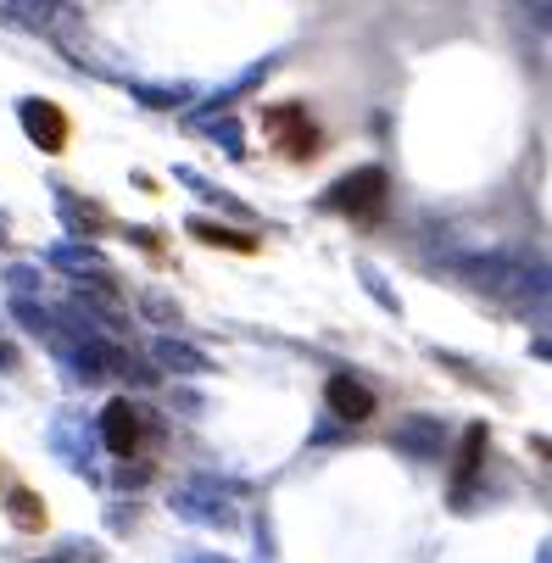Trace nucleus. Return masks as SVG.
I'll return each mask as SVG.
<instances>
[{
	"label": "nucleus",
	"mask_w": 552,
	"mask_h": 563,
	"mask_svg": "<svg viewBox=\"0 0 552 563\" xmlns=\"http://www.w3.org/2000/svg\"><path fill=\"white\" fill-rule=\"evenodd\" d=\"M481 452H486V424L468 430V435H463V446H457V457H452V479H457V486L481 468Z\"/></svg>",
	"instance_id": "6e6552de"
},
{
	"label": "nucleus",
	"mask_w": 552,
	"mask_h": 563,
	"mask_svg": "<svg viewBox=\"0 0 552 563\" xmlns=\"http://www.w3.org/2000/svg\"><path fill=\"white\" fill-rule=\"evenodd\" d=\"M179 563H229V558H218V552H185Z\"/></svg>",
	"instance_id": "9d476101"
},
{
	"label": "nucleus",
	"mask_w": 552,
	"mask_h": 563,
	"mask_svg": "<svg viewBox=\"0 0 552 563\" xmlns=\"http://www.w3.org/2000/svg\"><path fill=\"white\" fill-rule=\"evenodd\" d=\"M23 129H29V140H34L40 151H51V156H62V151H67V134H73V123H67V112H62L56 101H23Z\"/></svg>",
	"instance_id": "7ed1b4c3"
},
{
	"label": "nucleus",
	"mask_w": 552,
	"mask_h": 563,
	"mask_svg": "<svg viewBox=\"0 0 552 563\" xmlns=\"http://www.w3.org/2000/svg\"><path fill=\"white\" fill-rule=\"evenodd\" d=\"M45 563H107V558H101V547H90V541H85V547L67 541V547H62L56 558H45Z\"/></svg>",
	"instance_id": "1a4fd4ad"
},
{
	"label": "nucleus",
	"mask_w": 552,
	"mask_h": 563,
	"mask_svg": "<svg viewBox=\"0 0 552 563\" xmlns=\"http://www.w3.org/2000/svg\"><path fill=\"white\" fill-rule=\"evenodd\" d=\"M190 234H196V240H207V246L241 252V257H252V252H257V240H252V234H241V229H223V223H207V218H190Z\"/></svg>",
	"instance_id": "423d86ee"
},
{
	"label": "nucleus",
	"mask_w": 552,
	"mask_h": 563,
	"mask_svg": "<svg viewBox=\"0 0 552 563\" xmlns=\"http://www.w3.org/2000/svg\"><path fill=\"white\" fill-rule=\"evenodd\" d=\"M263 134L274 140V151L285 156V163H312L319 156V123L307 118V107L296 101H279V107H263Z\"/></svg>",
	"instance_id": "f257e3e1"
},
{
	"label": "nucleus",
	"mask_w": 552,
	"mask_h": 563,
	"mask_svg": "<svg viewBox=\"0 0 552 563\" xmlns=\"http://www.w3.org/2000/svg\"><path fill=\"white\" fill-rule=\"evenodd\" d=\"M101 441L107 452L129 457L140 446V408H129V401H107V413H101Z\"/></svg>",
	"instance_id": "39448f33"
},
{
	"label": "nucleus",
	"mask_w": 552,
	"mask_h": 563,
	"mask_svg": "<svg viewBox=\"0 0 552 563\" xmlns=\"http://www.w3.org/2000/svg\"><path fill=\"white\" fill-rule=\"evenodd\" d=\"M7 514H12V525H18V530H45V497H40V492H29V486H12Z\"/></svg>",
	"instance_id": "0eeeda50"
},
{
	"label": "nucleus",
	"mask_w": 552,
	"mask_h": 563,
	"mask_svg": "<svg viewBox=\"0 0 552 563\" xmlns=\"http://www.w3.org/2000/svg\"><path fill=\"white\" fill-rule=\"evenodd\" d=\"M385 168H357V174H346V179H335L330 185V196H324V207H335V212H352V218H379L385 212Z\"/></svg>",
	"instance_id": "f03ea898"
},
{
	"label": "nucleus",
	"mask_w": 552,
	"mask_h": 563,
	"mask_svg": "<svg viewBox=\"0 0 552 563\" xmlns=\"http://www.w3.org/2000/svg\"><path fill=\"white\" fill-rule=\"evenodd\" d=\"M324 401L335 408V419H346V424H363V419H374V390H368V385H357L352 374H330V385H324Z\"/></svg>",
	"instance_id": "20e7f679"
}]
</instances>
